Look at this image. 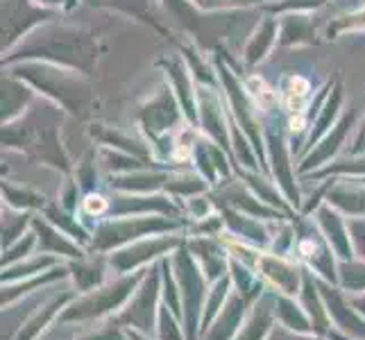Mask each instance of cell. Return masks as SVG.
Returning a JSON list of instances; mask_svg holds the SVG:
<instances>
[{
	"instance_id": "1",
	"label": "cell",
	"mask_w": 365,
	"mask_h": 340,
	"mask_svg": "<svg viewBox=\"0 0 365 340\" xmlns=\"http://www.w3.org/2000/svg\"><path fill=\"white\" fill-rule=\"evenodd\" d=\"M36 57L53 61V64H64L80 73H91L98 59L96 36L89 30L71 28V25H43L30 34V39L21 46L19 55L11 59Z\"/></svg>"
},
{
	"instance_id": "2",
	"label": "cell",
	"mask_w": 365,
	"mask_h": 340,
	"mask_svg": "<svg viewBox=\"0 0 365 340\" xmlns=\"http://www.w3.org/2000/svg\"><path fill=\"white\" fill-rule=\"evenodd\" d=\"M14 78L32 84L53 103L61 105L75 116H84L91 105V89L75 71H61L48 64H23L14 71Z\"/></svg>"
},
{
	"instance_id": "3",
	"label": "cell",
	"mask_w": 365,
	"mask_h": 340,
	"mask_svg": "<svg viewBox=\"0 0 365 340\" xmlns=\"http://www.w3.org/2000/svg\"><path fill=\"white\" fill-rule=\"evenodd\" d=\"M53 16V11L34 7L32 0H5L3 3V50L11 48L28 34L34 25H39Z\"/></svg>"
},
{
	"instance_id": "4",
	"label": "cell",
	"mask_w": 365,
	"mask_h": 340,
	"mask_svg": "<svg viewBox=\"0 0 365 340\" xmlns=\"http://www.w3.org/2000/svg\"><path fill=\"white\" fill-rule=\"evenodd\" d=\"M173 89H161V93L150 103L145 109H141V120L150 130H168L178 123V100L170 93Z\"/></svg>"
},
{
	"instance_id": "5",
	"label": "cell",
	"mask_w": 365,
	"mask_h": 340,
	"mask_svg": "<svg viewBox=\"0 0 365 340\" xmlns=\"http://www.w3.org/2000/svg\"><path fill=\"white\" fill-rule=\"evenodd\" d=\"M277 41V21L274 19H266L259 23V28L252 34V39L247 41L245 46V53H243V59L247 66H255L259 61L266 59V55L272 50Z\"/></svg>"
},
{
	"instance_id": "6",
	"label": "cell",
	"mask_w": 365,
	"mask_h": 340,
	"mask_svg": "<svg viewBox=\"0 0 365 340\" xmlns=\"http://www.w3.org/2000/svg\"><path fill=\"white\" fill-rule=\"evenodd\" d=\"M30 89H25L19 78L3 80V125H9L30 103Z\"/></svg>"
},
{
	"instance_id": "7",
	"label": "cell",
	"mask_w": 365,
	"mask_h": 340,
	"mask_svg": "<svg viewBox=\"0 0 365 340\" xmlns=\"http://www.w3.org/2000/svg\"><path fill=\"white\" fill-rule=\"evenodd\" d=\"M89 5H93V7H109V9L125 11V14L141 19V21H145V23L153 25L155 30L161 32L159 23H157V19H155L153 0H89Z\"/></svg>"
},
{
	"instance_id": "8",
	"label": "cell",
	"mask_w": 365,
	"mask_h": 340,
	"mask_svg": "<svg viewBox=\"0 0 365 340\" xmlns=\"http://www.w3.org/2000/svg\"><path fill=\"white\" fill-rule=\"evenodd\" d=\"M166 71H168V78H173V86L178 89V98H180V105L184 109V113L188 116V120H191L195 125V98L191 93V86H188V75L184 71L182 64H178V61H170V64H166Z\"/></svg>"
},
{
	"instance_id": "9",
	"label": "cell",
	"mask_w": 365,
	"mask_h": 340,
	"mask_svg": "<svg viewBox=\"0 0 365 340\" xmlns=\"http://www.w3.org/2000/svg\"><path fill=\"white\" fill-rule=\"evenodd\" d=\"M313 36H316V32H313V25L309 23V19L302 14H291L282 30V46L316 43Z\"/></svg>"
},
{
	"instance_id": "10",
	"label": "cell",
	"mask_w": 365,
	"mask_h": 340,
	"mask_svg": "<svg viewBox=\"0 0 365 340\" xmlns=\"http://www.w3.org/2000/svg\"><path fill=\"white\" fill-rule=\"evenodd\" d=\"M82 209L86 216H103V213L109 209V200L105 195H100V193H89L84 200H82Z\"/></svg>"
},
{
	"instance_id": "11",
	"label": "cell",
	"mask_w": 365,
	"mask_h": 340,
	"mask_svg": "<svg viewBox=\"0 0 365 340\" xmlns=\"http://www.w3.org/2000/svg\"><path fill=\"white\" fill-rule=\"evenodd\" d=\"M205 9H218V7H236V5H252L257 0H195Z\"/></svg>"
},
{
	"instance_id": "12",
	"label": "cell",
	"mask_w": 365,
	"mask_h": 340,
	"mask_svg": "<svg viewBox=\"0 0 365 340\" xmlns=\"http://www.w3.org/2000/svg\"><path fill=\"white\" fill-rule=\"evenodd\" d=\"M299 252H302L304 257H313V254L318 252V243H316V241H311V238H309V241H302V243H299Z\"/></svg>"
},
{
	"instance_id": "13",
	"label": "cell",
	"mask_w": 365,
	"mask_h": 340,
	"mask_svg": "<svg viewBox=\"0 0 365 340\" xmlns=\"http://www.w3.org/2000/svg\"><path fill=\"white\" fill-rule=\"evenodd\" d=\"M359 145L361 143H365V118H363V125H361V136H359V141H356Z\"/></svg>"
}]
</instances>
